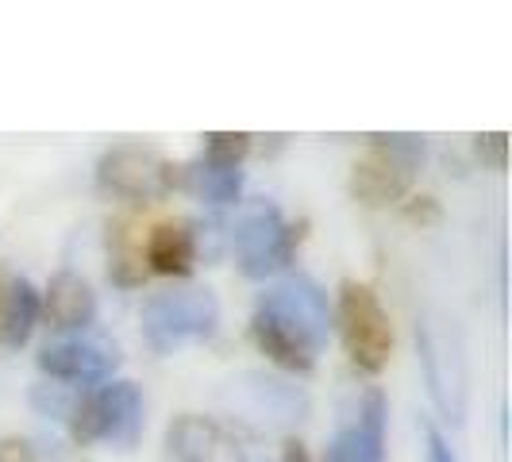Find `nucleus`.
Returning <instances> with one entry per match:
<instances>
[{"label":"nucleus","instance_id":"10","mask_svg":"<svg viewBox=\"0 0 512 462\" xmlns=\"http://www.w3.org/2000/svg\"><path fill=\"white\" fill-rule=\"evenodd\" d=\"M385 397L382 389H366L343 412L339 432L332 439L328 462H382L385 459Z\"/></svg>","mask_w":512,"mask_h":462},{"label":"nucleus","instance_id":"8","mask_svg":"<svg viewBox=\"0 0 512 462\" xmlns=\"http://www.w3.org/2000/svg\"><path fill=\"white\" fill-rule=\"evenodd\" d=\"M97 181L104 193L124 197V201H158L174 189V166L143 143H120L101 154Z\"/></svg>","mask_w":512,"mask_h":462},{"label":"nucleus","instance_id":"12","mask_svg":"<svg viewBox=\"0 0 512 462\" xmlns=\"http://www.w3.org/2000/svg\"><path fill=\"white\" fill-rule=\"evenodd\" d=\"M43 374H51L58 382H104L112 378V370L120 366L116 347L97 343V339H62V343H47L39 355Z\"/></svg>","mask_w":512,"mask_h":462},{"label":"nucleus","instance_id":"2","mask_svg":"<svg viewBox=\"0 0 512 462\" xmlns=\"http://www.w3.org/2000/svg\"><path fill=\"white\" fill-rule=\"evenodd\" d=\"M143 339L158 355L178 351L181 343L208 339L220 324V301L201 285H178L162 289L143 305Z\"/></svg>","mask_w":512,"mask_h":462},{"label":"nucleus","instance_id":"6","mask_svg":"<svg viewBox=\"0 0 512 462\" xmlns=\"http://www.w3.org/2000/svg\"><path fill=\"white\" fill-rule=\"evenodd\" d=\"M297 239H301V231L289 228L282 220V212L274 205H266V201L243 208L239 224L231 231V247H235L239 270L247 278H270V274L285 270L293 262Z\"/></svg>","mask_w":512,"mask_h":462},{"label":"nucleus","instance_id":"1","mask_svg":"<svg viewBox=\"0 0 512 462\" xmlns=\"http://www.w3.org/2000/svg\"><path fill=\"white\" fill-rule=\"evenodd\" d=\"M328 332V297L308 274H289L278 285H270L251 316L258 351L293 374H308L316 366L320 351L328 347Z\"/></svg>","mask_w":512,"mask_h":462},{"label":"nucleus","instance_id":"3","mask_svg":"<svg viewBox=\"0 0 512 462\" xmlns=\"http://www.w3.org/2000/svg\"><path fill=\"white\" fill-rule=\"evenodd\" d=\"M66 420H70V436L77 443L135 447V439L143 432V397L131 382L101 385V389L77 397Z\"/></svg>","mask_w":512,"mask_h":462},{"label":"nucleus","instance_id":"21","mask_svg":"<svg viewBox=\"0 0 512 462\" xmlns=\"http://www.w3.org/2000/svg\"><path fill=\"white\" fill-rule=\"evenodd\" d=\"M439 216V208L432 197H420V205H409V220H420V224H432Z\"/></svg>","mask_w":512,"mask_h":462},{"label":"nucleus","instance_id":"5","mask_svg":"<svg viewBox=\"0 0 512 462\" xmlns=\"http://www.w3.org/2000/svg\"><path fill=\"white\" fill-rule=\"evenodd\" d=\"M370 151L362 162H355L351 174V193L362 205H389L401 201L412 185V174L424 158V139L420 135H370Z\"/></svg>","mask_w":512,"mask_h":462},{"label":"nucleus","instance_id":"11","mask_svg":"<svg viewBox=\"0 0 512 462\" xmlns=\"http://www.w3.org/2000/svg\"><path fill=\"white\" fill-rule=\"evenodd\" d=\"M166 462H247V455L228 428L189 412L166 428Z\"/></svg>","mask_w":512,"mask_h":462},{"label":"nucleus","instance_id":"4","mask_svg":"<svg viewBox=\"0 0 512 462\" xmlns=\"http://www.w3.org/2000/svg\"><path fill=\"white\" fill-rule=\"evenodd\" d=\"M416 347H420L432 401L451 424H462L466 420V355H462L459 332L439 316H424L416 320Z\"/></svg>","mask_w":512,"mask_h":462},{"label":"nucleus","instance_id":"9","mask_svg":"<svg viewBox=\"0 0 512 462\" xmlns=\"http://www.w3.org/2000/svg\"><path fill=\"white\" fill-rule=\"evenodd\" d=\"M224 401L231 405V412H239L255 428H289L308 409L305 393L297 385H285L282 378H266V374L231 378L224 389Z\"/></svg>","mask_w":512,"mask_h":462},{"label":"nucleus","instance_id":"19","mask_svg":"<svg viewBox=\"0 0 512 462\" xmlns=\"http://www.w3.org/2000/svg\"><path fill=\"white\" fill-rule=\"evenodd\" d=\"M0 462H35L24 439H0Z\"/></svg>","mask_w":512,"mask_h":462},{"label":"nucleus","instance_id":"17","mask_svg":"<svg viewBox=\"0 0 512 462\" xmlns=\"http://www.w3.org/2000/svg\"><path fill=\"white\" fill-rule=\"evenodd\" d=\"M205 139V154L220 158V162H231V166H243V158L251 151V135H243V131H212Z\"/></svg>","mask_w":512,"mask_h":462},{"label":"nucleus","instance_id":"7","mask_svg":"<svg viewBox=\"0 0 512 462\" xmlns=\"http://www.w3.org/2000/svg\"><path fill=\"white\" fill-rule=\"evenodd\" d=\"M339 332L347 343V355L362 374H378L389 362L393 328H389V316H385L382 301L370 285L343 282V289H339Z\"/></svg>","mask_w":512,"mask_h":462},{"label":"nucleus","instance_id":"16","mask_svg":"<svg viewBox=\"0 0 512 462\" xmlns=\"http://www.w3.org/2000/svg\"><path fill=\"white\" fill-rule=\"evenodd\" d=\"M197 255V239L189 224H162L147 239V262L154 274H189Z\"/></svg>","mask_w":512,"mask_h":462},{"label":"nucleus","instance_id":"20","mask_svg":"<svg viewBox=\"0 0 512 462\" xmlns=\"http://www.w3.org/2000/svg\"><path fill=\"white\" fill-rule=\"evenodd\" d=\"M428 462H459L455 451L447 447V439L439 436V432H428Z\"/></svg>","mask_w":512,"mask_h":462},{"label":"nucleus","instance_id":"18","mask_svg":"<svg viewBox=\"0 0 512 462\" xmlns=\"http://www.w3.org/2000/svg\"><path fill=\"white\" fill-rule=\"evenodd\" d=\"M505 135L501 131H493V135H482L478 139V158L486 162V166H493V170H505Z\"/></svg>","mask_w":512,"mask_h":462},{"label":"nucleus","instance_id":"15","mask_svg":"<svg viewBox=\"0 0 512 462\" xmlns=\"http://www.w3.org/2000/svg\"><path fill=\"white\" fill-rule=\"evenodd\" d=\"M185 189L193 197L208 201V205H231L243 189V166H231V162H220L212 154H201L185 166Z\"/></svg>","mask_w":512,"mask_h":462},{"label":"nucleus","instance_id":"13","mask_svg":"<svg viewBox=\"0 0 512 462\" xmlns=\"http://www.w3.org/2000/svg\"><path fill=\"white\" fill-rule=\"evenodd\" d=\"M39 320V293L31 289L27 278H0V347L16 351L24 347Z\"/></svg>","mask_w":512,"mask_h":462},{"label":"nucleus","instance_id":"22","mask_svg":"<svg viewBox=\"0 0 512 462\" xmlns=\"http://www.w3.org/2000/svg\"><path fill=\"white\" fill-rule=\"evenodd\" d=\"M285 462H312V459H308V451L297 439H289V443H285Z\"/></svg>","mask_w":512,"mask_h":462},{"label":"nucleus","instance_id":"14","mask_svg":"<svg viewBox=\"0 0 512 462\" xmlns=\"http://www.w3.org/2000/svg\"><path fill=\"white\" fill-rule=\"evenodd\" d=\"M47 316H51L54 328H66V332L89 328L97 320V297H93L89 282L70 274V270L54 274L51 289H47Z\"/></svg>","mask_w":512,"mask_h":462}]
</instances>
